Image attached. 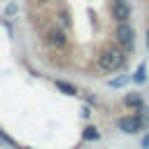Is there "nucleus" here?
Segmentation results:
<instances>
[{"label": "nucleus", "mask_w": 149, "mask_h": 149, "mask_svg": "<svg viewBox=\"0 0 149 149\" xmlns=\"http://www.w3.org/2000/svg\"><path fill=\"white\" fill-rule=\"evenodd\" d=\"M56 88H61V91H63V93H68V95H74V93H77V91H74V86H70L68 81H61V79L56 81Z\"/></svg>", "instance_id": "nucleus-7"}, {"label": "nucleus", "mask_w": 149, "mask_h": 149, "mask_svg": "<svg viewBox=\"0 0 149 149\" xmlns=\"http://www.w3.org/2000/svg\"><path fill=\"white\" fill-rule=\"evenodd\" d=\"M44 40H47V44H49L51 49H63V47H65V42H68L65 30H63L61 26H51V28L44 33Z\"/></svg>", "instance_id": "nucleus-3"}, {"label": "nucleus", "mask_w": 149, "mask_h": 149, "mask_svg": "<svg viewBox=\"0 0 149 149\" xmlns=\"http://www.w3.org/2000/svg\"><path fill=\"white\" fill-rule=\"evenodd\" d=\"M98 137H100V133L95 128H86L84 130V140H98Z\"/></svg>", "instance_id": "nucleus-8"}, {"label": "nucleus", "mask_w": 149, "mask_h": 149, "mask_svg": "<svg viewBox=\"0 0 149 149\" xmlns=\"http://www.w3.org/2000/svg\"><path fill=\"white\" fill-rule=\"evenodd\" d=\"M114 37H116V42H119L126 51H133V47H135V30L128 26V21H123V23L116 26Z\"/></svg>", "instance_id": "nucleus-2"}, {"label": "nucleus", "mask_w": 149, "mask_h": 149, "mask_svg": "<svg viewBox=\"0 0 149 149\" xmlns=\"http://www.w3.org/2000/svg\"><path fill=\"white\" fill-rule=\"evenodd\" d=\"M147 44H149V33H147Z\"/></svg>", "instance_id": "nucleus-14"}, {"label": "nucleus", "mask_w": 149, "mask_h": 149, "mask_svg": "<svg viewBox=\"0 0 149 149\" xmlns=\"http://www.w3.org/2000/svg\"><path fill=\"white\" fill-rule=\"evenodd\" d=\"M126 79H128V74H123V77H119V79H114V81H112V86H121V84H123Z\"/></svg>", "instance_id": "nucleus-10"}, {"label": "nucleus", "mask_w": 149, "mask_h": 149, "mask_svg": "<svg viewBox=\"0 0 149 149\" xmlns=\"http://www.w3.org/2000/svg\"><path fill=\"white\" fill-rule=\"evenodd\" d=\"M40 2H42V5H47V2H49V0H40Z\"/></svg>", "instance_id": "nucleus-13"}, {"label": "nucleus", "mask_w": 149, "mask_h": 149, "mask_svg": "<svg viewBox=\"0 0 149 149\" xmlns=\"http://www.w3.org/2000/svg\"><path fill=\"white\" fill-rule=\"evenodd\" d=\"M123 63H126V56L116 47H107L98 54V68L102 72H116L119 68H123Z\"/></svg>", "instance_id": "nucleus-1"}, {"label": "nucleus", "mask_w": 149, "mask_h": 149, "mask_svg": "<svg viewBox=\"0 0 149 149\" xmlns=\"http://www.w3.org/2000/svg\"><path fill=\"white\" fill-rule=\"evenodd\" d=\"M142 126H144V123H142L140 116H121V119H119V128H121L123 133H130V135L137 133Z\"/></svg>", "instance_id": "nucleus-5"}, {"label": "nucleus", "mask_w": 149, "mask_h": 149, "mask_svg": "<svg viewBox=\"0 0 149 149\" xmlns=\"http://www.w3.org/2000/svg\"><path fill=\"white\" fill-rule=\"evenodd\" d=\"M133 79H135L137 84H140V81H144V65H140V68H137V72L133 74Z\"/></svg>", "instance_id": "nucleus-9"}, {"label": "nucleus", "mask_w": 149, "mask_h": 149, "mask_svg": "<svg viewBox=\"0 0 149 149\" xmlns=\"http://www.w3.org/2000/svg\"><path fill=\"white\" fill-rule=\"evenodd\" d=\"M112 19L116 23H123L130 19V5L126 0H112Z\"/></svg>", "instance_id": "nucleus-4"}, {"label": "nucleus", "mask_w": 149, "mask_h": 149, "mask_svg": "<svg viewBox=\"0 0 149 149\" xmlns=\"http://www.w3.org/2000/svg\"><path fill=\"white\" fill-rule=\"evenodd\" d=\"M142 147H144V149H149V135H147V137H142Z\"/></svg>", "instance_id": "nucleus-12"}, {"label": "nucleus", "mask_w": 149, "mask_h": 149, "mask_svg": "<svg viewBox=\"0 0 149 149\" xmlns=\"http://www.w3.org/2000/svg\"><path fill=\"white\" fill-rule=\"evenodd\" d=\"M123 102H126L128 107H140V105H142V98H140V93H128V95L123 98Z\"/></svg>", "instance_id": "nucleus-6"}, {"label": "nucleus", "mask_w": 149, "mask_h": 149, "mask_svg": "<svg viewBox=\"0 0 149 149\" xmlns=\"http://www.w3.org/2000/svg\"><path fill=\"white\" fill-rule=\"evenodd\" d=\"M61 23H63V26H68V12H65V9L61 12Z\"/></svg>", "instance_id": "nucleus-11"}]
</instances>
